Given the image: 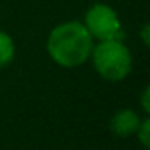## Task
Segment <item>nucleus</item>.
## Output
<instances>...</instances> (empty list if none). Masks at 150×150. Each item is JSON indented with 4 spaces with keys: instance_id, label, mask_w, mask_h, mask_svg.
I'll list each match as a JSON object with an SVG mask.
<instances>
[{
    "instance_id": "f257e3e1",
    "label": "nucleus",
    "mask_w": 150,
    "mask_h": 150,
    "mask_svg": "<svg viewBox=\"0 0 150 150\" xmlns=\"http://www.w3.org/2000/svg\"><path fill=\"white\" fill-rule=\"evenodd\" d=\"M94 42L81 21L69 20L51 28L46 39V53L57 65L74 69L88 62Z\"/></svg>"
},
{
    "instance_id": "423d86ee",
    "label": "nucleus",
    "mask_w": 150,
    "mask_h": 150,
    "mask_svg": "<svg viewBox=\"0 0 150 150\" xmlns=\"http://www.w3.org/2000/svg\"><path fill=\"white\" fill-rule=\"evenodd\" d=\"M134 136L141 143V146L145 150H148V146H150V118H148V115L143 117V120H141V124H139V127H138Z\"/></svg>"
},
{
    "instance_id": "f03ea898",
    "label": "nucleus",
    "mask_w": 150,
    "mask_h": 150,
    "mask_svg": "<svg viewBox=\"0 0 150 150\" xmlns=\"http://www.w3.org/2000/svg\"><path fill=\"white\" fill-rule=\"evenodd\" d=\"M94 71L106 81H124L132 71V53L122 39L94 42L90 58Z\"/></svg>"
},
{
    "instance_id": "7ed1b4c3",
    "label": "nucleus",
    "mask_w": 150,
    "mask_h": 150,
    "mask_svg": "<svg viewBox=\"0 0 150 150\" xmlns=\"http://www.w3.org/2000/svg\"><path fill=\"white\" fill-rule=\"evenodd\" d=\"M81 23L85 25L87 32L92 35V39L96 42L108 41V39H124L122 21H120L117 11L104 2L92 4L87 9Z\"/></svg>"
},
{
    "instance_id": "20e7f679",
    "label": "nucleus",
    "mask_w": 150,
    "mask_h": 150,
    "mask_svg": "<svg viewBox=\"0 0 150 150\" xmlns=\"http://www.w3.org/2000/svg\"><path fill=\"white\" fill-rule=\"evenodd\" d=\"M143 117L132 108H120L111 115L108 122V129L115 138H131L136 134Z\"/></svg>"
},
{
    "instance_id": "6e6552de",
    "label": "nucleus",
    "mask_w": 150,
    "mask_h": 150,
    "mask_svg": "<svg viewBox=\"0 0 150 150\" xmlns=\"http://www.w3.org/2000/svg\"><path fill=\"white\" fill-rule=\"evenodd\" d=\"M141 37H143V44H145V46H148V25H145V27H143Z\"/></svg>"
},
{
    "instance_id": "0eeeda50",
    "label": "nucleus",
    "mask_w": 150,
    "mask_h": 150,
    "mask_svg": "<svg viewBox=\"0 0 150 150\" xmlns=\"http://www.w3.org/2000/svg\"><path fill=\"white\" fill-rule=\"evenodd\" d=\"M148 96H150V88L145 87V88H143V94H141V110H143V115H148V111H150Z\"/></svg>"
},
{
    "instance_id": "39448f33",
    "label": "nucleus",
    "mask_w": 150,
    "mask_h": 150,
    "mask_svg": "<svg viewBox=\"0 0 150 150\" xmlns=\"http://www.w3.org/2000/svg\"><path fill=\"white\" fill-rule=\"evenodd\" d=\"M14 57H16L14 39L6 30H0V69L11 65L13 60H14Z\"/></svg>"
}]
</instances>
